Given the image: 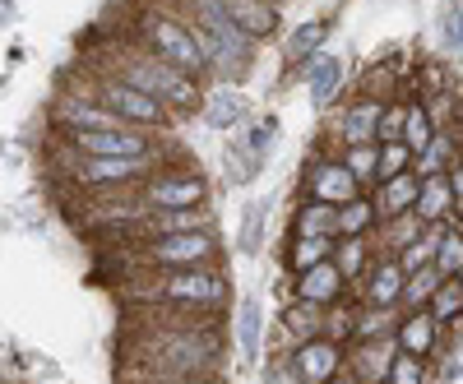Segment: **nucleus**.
I'll list each match as a JSON object with an SVG mask.
<instances>
[{"instance_id": "obj_2", "label": "nucleus", "mask_w": 463, "mask_h": 384, "mask_svg": "<svg viewBox=\"0 0 463 384\" xmlns=\"http://www.w3.org/2000/svg\"><path fill=\"white\" fill-rule=\"evenodd\" d=\"M126 305H195V311H227L232 305V278L222 264H195V268H135L121 283Z\"/></svg>"}, {"instance_id": "obj_8", "label": "nucleus", "mask_w": 463, "mask_h": 384, "mask_svg": "<svg viewBox=\"0 0 463 384\" xmlns=\"http://www.w3.org/2000/svg\"><path fill=\"white\" fill-rule=\"evenodd\" d=\"M148 213H176V209H209V181L195 167H158L148 181L135 185Z\"/></svg>"}, {"instance_id": "obj_3", "label": "nucleus", "mask_w": 463, "mask_h": 384, "mask_svg": "<svg viewBox=\"0 0 463 384\" xmlns=\"http://www.w3.org/2000/svg\"><path fill=\"white\" fill-rule=\"evenodd\" d=\"M111 56H116V61H111V65H98V70H111L116 80H126L130 89L148 93L153 102H163L176 121H181V117H190V111H195V107L204 102L200 84L190 80V74L172 70L167 61H158L153 52H144L139 42H121Z\"/></svg>"}, {"instance_id": "obj_34", "label": "nucleus", "mask_w": 463, "mask_h": 384, "mask_svg": "<svg viewBox=\"0 0 463 384\" xmlns=\"http://www.w3.org/2000/svg\"><path fill=\"white\" fill-rule=\"evenodd\" d=\"M431 268L440 278H458L463 274V232H458V218L445 222V232L436 241V255H431Z\"/></svg>"}, {"instance_id": "obj_1", "label": "nucleus", "mask_w": 463, "mask_h": 384, "mask_svg": "<svg viewBox=\"0 0 463 384\" xmlns=\"http://www.w3.org/2000/svg\"><path fill=\"white\" fill-rule=\"evenodd\" d=\"M222 324L209 329H126V366L135 384L222 375Z\"/></svg>"}, {"instance_id": "obj_25", "label": "nucleus", "mask_w": 463, "mask_h": 384, "mask_svg": "<svg viewBox=\"0 0 463 384\" xmlns=\"http://www.w3.org/2000/svg\"><path fill=\"white\" fill-rule=\"evenodd\" d=\"M371 259H375V241H371V237H334L329 264L338 268V278H343L347 287L362 283V274L371 268Z\"/></svg>"}, {"instance_id": "obj_18", "label": "nucleus", "mask_w": 463, "mask_h": 384, "mask_svg": "<svg viewBox=\"0 0 463 384\" xmlns=\"http://www.w3.org/2000/svg\"><path fill=\"white\" fill-rule=\"evenodd\" d=\"M394 338H371V342H347L343 348V370L353 375L357 384H380L384 370L394 361Z\"/></svg>"}, {"instance_id": "obj_36", "label": "nucleus", "mask_w": 463, "mask_h": 384, "mask_svg": "<svg viewBox=\"0 0 463 384\" xmlns=\"http://www.w3.org/2000/svg\"><path fill=\"white\" fill-rule=\"evenodd\" d=\"M445 278L436 274V268L427 264V268H412V274L403 278V292H399V311H421V305L431 301V292L440 287Z\"/></svg>"}, {"instance_id": "obj_5", "label": "nucleus", "mask_w": 463, "mask_h": 384, "mask_svg": "<svg viewBox=\"0 0 463 384\" xmlns=\"http://www.w3.org/2000/svg\"><path fill=\"white\" fill-rule=\"evenodd\" d=\"M84 93L102 107V111H111V121H121V126H130V130H144V135H167L172 126H176V117L163 107V102H153L148 93H139V89H130L126 80H116L111 70H89V84H84Z\"/></svg>"}, {"instance_id": "obj_41", "label": "nucleus", "mask_w": 463, "mask_h": 384, "mask_svg": "<svg viewBox=\"0 0 463 384\" xmlns=\"http://www.w3.org/2000/svg\"><path fill=\"white\" fill-rule=\"evenodd\" d=\"M237 144L250 153V158H260V163H264L269 153H274V144H279V121H274V117H260V121H250V126H246V135H241Z\"/></svg>"}, {"instance_id": "obj_40", "label": "nucleus", "mask_w": 463, "mask_h": 384, "mask_svg": "<svg viewBox=\"0 0 463 384\" xmlns=\"http://www.w3.org/2000/svg\"><path fill=\"white\" fill-rule=\"evenodd\" d=\"M353 315H357V305H343V301L325 305L320 338H329V342H338V348H347V342H353Z\"/></svg>"}, {"instance_id": "obj_12", "label": "nucleus", "mask_w": 463, "mask_h": 384, "mask_svg": "<svg viewBox=\"0 0 463 384\" xmlns=\"http://www.w3.org/2000/svg\"><path fill=\"white\" fill-rule=\"evenodd\" d=\"M301 84H306V93H311V102L320 111H329L343 98V89H347V61L338 52H316L311 61L301 65Z\"/></svg>"}, {"instance_id": "obj_30", "label": "nucleus", "mask_w": 463, "mask_h": 384, "mask_svg": "<svg viewBox=\"0 0 463 384\" xmlns=\"http://www.w3.org/2000/svg\"><path fill=\"white\" fill-rule=\"evenodd\" d=\"M431 135H436V121H431V111L421 107L417 98H408V107H403V130H399V144H403V148L412 153V158H417V153L431 144Z\"/></svg>"}, {"instance_id": "obj_38", "label": "nucleus", "mask_w": 463, "mask_h": 384, "mask_svg": "<svg viewBox=\"0 0 463 384\" xmlns=\"http://www.w3.org/2000/svg\"><path fill=\"white\" fill-rule=\"evenodd\" d=\"M338 163L347 167V176L357 181L362 195L375 185V144H353V148H338Z\"/></svg>"}, {"instance_id": "obj_44", "label": "nucleus", "mask_w": 463, "mask_h": 384, "mask_svg": "<svg viewBox=\"0 0 463 384\" xmlns=\"http://www.w3.org/2000/svg\"><path fill=\"white\" fill-rule=\"evenodd\" d=\"M260 218H264V200L246 209V227H241V255H260Z\"/></svg>"}, {"instance_id": "obj_14", "label": "nucleus", "mask_w": 463, "mask_h": 384, "mask_svg": "<svg viewBox=\"0 0 463 384\" xmlns=\"http://www.w3.org/2000/svg\"><path fill=\"white\" fill-rule=\"evenodd\" d=\"M288 361H292L301 384H329L343 370V348L329 342V338H306V342H297V348L288 352Z\"/></svg>"}, {"instance_id": "obj_6", "label": "nucleus", "mask_w": 463, "mask_h": 384, "mask_svg": "<svg viewBox=\"0 0 463 384\" xmlns=\"http://www.w3.org/2000/svg\"><path fill=\"white\" fill-rule=\"evenodd\" d=\"M158 167L163 163H148V158H89V153H74L70 144L61 148V158H56V172L74 190H89V195H102V190H135Z\"/></svg>"}, {"instance_id": "obj_10", "label": "nucleus", "mask_w": 463, "mask_h": 384, "mask_svg": "<svg viewBox=\"0 0 463 384\" xmlns=\"http://www.w3.org/2000/svg\"><path fill=\"white\" fill-rule=\"evenodd\" d=\"M301 190H306V200H316V204H334V209L362 195L357 181L347 176V167L338 163V148H334V153H329V148L311 153V163H306V172H301Z\"/></svg>"}, {"instance_id": "obj_37", "label": "nucleus", "mask_w": 463, "mask_h": 384, "mask_svg": "<svg viewBox=\"0 0 463 384\" xmlns=\"http://www.w3.org/2000/svg\"><path fill=\"white\" fill-rule=\"evenodd\" d=\"M292 237H334V204L306 200L292 218Z\"/></svg>"}, {"instance_id": "obj_45", "label": "nucleus", "mask_w": 463, "mask_h": 384, "mask_svg": "<svg viewBox=\"0 0 463 384\" xmlns=\"http://www.w3.org/2000/svg\"><path fill=\"white\" fill-rule=\"evenodd\" d=\"M264 384H301V379H297L292 361L283 352H274V357H269V366H264Z\"/></svg>"}, {"instance_id": "obj_26", "label": "nucleus", "mask_w": 463, "mask_h": 384, "mask_svg": "<svg viewBox=\"0 0 463 384\" xmlns=\"http://www.w3.org/2000/svg\"><path fill=\"white\" fill-rule=\"evenodd\" d=\"M449 167H458V126H440L431 135V144L412 158V172L417 176H440Z\"/></svg>"}, {"instance_id": "obj_31", "label": "nucleus", "mask_w": 463, "mask_h": 384, "mask_svg": "<svg viewBox=\"0 0 463 384\" xmlns=\"http://www.w3.org/2000/svg\"><path fill=\"white\" fill-rule=\"evenodd\" d=\"M204 121H209L213 130H237V126H246V102H241V93H232V89L209 93Z\"/></svg>"}, {"instance_id": "obj_17", "label": "nucleus", "mask_w": 463, "mask_h": 384, "mask_svg": "<svg viewBox=\"0 0 463 384\" xmlns=\"http://www.w3.org/2000/svg\"><path fill=\"white\" fill-rule=\"evenodd\" d=\"M218 5L232 19V28H237L241 37H250L255 47L264 42V37H274L279 33V19H283L279 0H218Z\"/></svg>"}, {"instance_id": "obj_32", "label": "nucleus", "mask_w": 463, "mask_h": 384, "mask_svg": "<svg viewBox=\"0 0 463 384\" xmlns=\"http://www.w3.org/2000/svg\"><path fill=\"white\" fill-rule=\"evenodd\" d=\"M375 227H380V241H375V232H371V241H375V255H399L408 241H417V237H421V222H417L412 213L384 218V222H375Z\"/></svg>"}, {"instance_id": "obj_15", "label": "nucleus", "mask_w": 463, "mask_h": 384, "mask_svg": "<svg viewBox=\"0 0 463 384\" xmlns=\"http://www.w3.org/2000/svg\"><path fill=\"white\" fill-rule=\"evenodd\" d=\"M130 329H209L222 324V311H195V305H126Z\"/></svg>"}, {"instance_id": "obj_23", "label": "nucleus", "mask_w": 463, "mask_h": 384, "mask_svg": "<svg viewBox=\"0 0 463 384\" xmlns=\"http://www.w3.org/2000/svg\"><path fill=\"white\" fill-rule=\"evenodd\" d=\"M371 204H375V218L384 222V218H399V213H412V200H417V172L408 167V172H399V176H384V181H375L371 190Z\"/></svg>"}, {"instance_id": "obj_39", "label": "nucleus", "mask_w": 463, "mask_h": 384, "mask_svg": "<svg viewBox=\"0 0 463 384\" xmlns=\"http://www.w3.org/2000/svg\"><path fill=\"white\" fill-rule=\"evenodd\" d=\"M384 384H436V375H431V361L408 357V352H394L390 370H384Z\"/></svg>"}, {"instance_id": "obj_24", "label": "nucleus", "mask_w": 463, "mask_h": 384, "mask_svg": "<svg viewBox=\"0 0 463 384\" xmlns=\"http://www.w3.org/2000/svg\"><path fill=\"white\" fill-rule=\"evenodd\" d=\"M320 320H325L320 305L288 301V305H283V315H279V352L288 357V352L297 348V342H306V338H320Z\"/></svg>"}, {"instance_id": "obj_48", "label": "nucleus", "mask_w": 463, "mask_h": 384, "mask_svg": "<svg viewBox=\"0 0 463 384\" xmlns=\"http://www.w3.org/2000/svg\"><path fill=\"white\" fill-rule=\"evenodd\" d=\"M0 384H5V379H0Z\"/></svg>"}, {"instance_id": "obj_29", "label": "nucleus", "mask_w": 463, "mask_h": 384, "mask_svg": "<svg viewBox=\"0 0 463 384\" xmlns=\"http://www.w3.org/2000/svg\"><path fill=\"white\" fill-rule=\"evenodd\" d=\"M399 305H357L353 315V342H371V338H394L399 324Z\"/></svg>"}, {"instance_id": "obj_20", "label": "nucleus", "mask_w": 463, "mask_h": 384, "mask_svg": "<svg viewBox=\"0 0 463 384\" xmlns=\"http://www.w3.org/2000/svg\"><path fill=\"white\" fill-rule=\"evenodd\" d=\"M347 296V283L338 278V268L325 259V264H311L301 268V274H292V301H306V305H334Z\"/></svg>"}, {"instance_id": "obj_16", "label": "nucleus", "mask_w": 463, "mask_h": 384, "mask_svg": "<svg viewBox=\"0 0 463 384\" xmlns=\"http://www.w3.org/2000/svg\"><path fill=\"white\" fill-rule=\"evenodd\" d=\"M52 121H56V130L61 135H80V130H107V126H121V121H111V111H102L84 89L74 93V89H65L61 98H56V107H52Z\"/></svg>"}, {"instance_id": "obj_22", "label": "nucleus", "mask_w": 463, "mask_h": 384, "mask_svg": "<svg viewBox=\"0 0 463 384\" xmlns=\"http://www.w3.org/2000/svg\"><path fill=\"white\" fill-rule=\"evenodd\" d=\"M394 348L408 352V357L431 361L436 348H440V324H436L427 311H403L399 324H394Z\"/></svg>"}, {"instance_id": "obj_11", "label": "nucleus", "mask_w": 463, "mask_h": 384, "mask_svg": "<svg viewBox=\"0 0 463 384\" xmlns=\"http://www.w3.org/2000/svg\"><path fill=\"white\" fill-rule=\"evenodd\" d=\"M380 107H384V98H353V102H343V111H334V117H329V139H334L338 148L375 144Z\"/></svg>"}, {"instance_id": "obj_13", "label": "nucleus", "mask_w": 463, "mask_h": 384, "mask_svg": "<svg viewBox=\"0 0 463 384\" xmlns=\"http://www.w3.org/2000/svg\"><path fill=\"white\" fill-rule=\"evenodd\" d=\"M458 209H463V195L454 190L449 172H440V176H417V200H412V218H417L421 227L449 222V218H458Z\"/></svg>"}, {"instance_id": "obj_4", "label": "nucleus", "mask_w": 463, "mask_h": 384, "mask_svg": "<svg viewBox=\"0 0 463 384\" xmlns=\"http://www.w3.org/2000/svg\"><path fill=\"white\" fill-rule=\"evenodd\" d=\"M130 42H139L144 52H153L158 61H167L172 70L190 74L195 84L213 80V74H209V61H204L200 47H195V33L185 28V19H181L172 5H144V10H135Z\"/></svg>"}, {"instance_id": "obj_28", "label": "nucleus", "mask_w": 463, "mask_h": 384, "mask_svg": "<svg viewBox=\"0 0 463 384\" xmlns=\"http://www.w3.org/2000/svg\"><path fill=\"white\" fill-rule=\"evenodd\" d=\"M375 204L371 195H357V200H347L334 209V237H371L375 232Z\"/></svg>"}, {"instance_id": "obj_7", "label": "nucleus", "mask_w": 463, "mask_h": 384, "mask_svg": "<svg viewBox=\"0 0 463 384\" xmlns=\"http://www.w3.org/2000/svg\"><path fill=\"white\" fill-rule=\"evenodd\" d=\"M222 246L218 232H176V237H153V241H130L121 264L130 268H195V264H218Z\"/></svg>"}, {"instance_id": "obj_47", "label": "nucleus", "mask_w": 463, "mask_h": 384, "mask_svg": "<svg viewBox=\"0 0 463 384\" xmlns=\"http://www.w3.org/2000/svg\"><path fill=\"white\" fill-rule=\"evenodd\" d=\"M329 384H357V379H353V375H347V370H338V375H334Z\"/></svg>"}, {"instance_id": "obj_27", "label": "nucleus", "mask_w": 463, "mask_h": 384, "mask_svg": "<svg viewBox=\"0 0 463 384\" xmlns=\"http://www.w3.org/2000/svg\"><path fill=\"white\" fill-rule=\"evenodd\" d=\"M329 33H334V23H329V19H306V23H297V28L288 33V42H283V61H288L292 70H301L316 52H325Z\"/></svg>"}, {"instance_id": "obj_9", "label": "nucleus", "mask_w": 463, "mask_h": 384, "mask_svg": "<svg viewBox=\"0 0 463 384\" xmlns=\"http://www.w3.org/2000/svg\"><path fill=\"white\" fill-rule=\"evenodd\" d=\"M65 144L74 153H89V158H148V163H163V139L144 135V130H130V126L80 130V135H65Z\"/></svg>"}, {"instance_id": "obj_43", "label": "nucleus", "mask_w": 463, "mask_h": 384, "mask_svg": "<svg viewBox=\"0 0 463 384\" xmlns=\"http://www.w3.org/2000/svg\"><path fill=\"white\" fill-rule=\"evenodd\" d=\"M260 167H264V163H260V158H250V153H246L241 144H232V148H227V181H232V185L255 181V176H260Z\"/></svg>"}, {"instance_id": "obj_49", "label": "nucleus", "mask_w": 463, "mask_h": 384, "mask_svg": "<svg viewBox=\"0 0 463 384\" xmlns=\"http://www.w3.org/2000/svg\"><path fill=\"white\" fill-rule=\"evenodd\" d=\"M380 384H384V379H380Z\"/></svg>"}, {"instance_id": "obj_21", "label": "nucleus", "mask_w": 463, "mask_h": 384, "mask_svg": "<svg viewBox=\"0 0 463 384\" xmlns=\"http://www.w3.org/2000/svg\"><path fill=\"white\" fill-rule=\"evenodd\" d=\"M403 278H408V274L399 268V259H394V255H375V259H371V268L362 274V283H357L362 305H399Z\"/></svg>"}, {"instance_id": "obj_33", "label": "nucleus", "mask_w": 463, "mask_h": 384, "mask_svg": "<svg viewBox=\"0 0 463 384\" xmlns=\"http://www.w3.org/2000/svg\"><path fill=\"white\" fill-rule=\"evenodd\" d=\"M421 311H427L440 329H454L458 315H463V283H458V278H445V283L431 292V301L421 305Z\"/></svg>"}, {"instance_id": "obj_19", "label": "nucleus", "mask_w": 463, "mask_h": 384, "mask_svg": "<svg viewBox=\"0 0 463 384\" xmlns=\"http://www.w3.org/2000/svg\"><path fill=\"white\" fill-rule=\"evenodd\" d=\"M264 324H269L264 301L260 296H241L237 301V315H232V342H237V357L246 366H255L260 352H264Z\"/></svg>"}, {"instance_id": "obj_35", "label": "nucleus", "mask_w": 463, "mask_h": 384, "mask_svg": "<svg viewBox=\"0 0 463 384\" xmlns=\"http://www.w3.org/2000/svg\"><path fill=\"white\" fill-rule=\"evenodd\" d=\"M334 255V237H292L288 241V268L292 274H301V268H311V264H325Z\"/></svg>"}, {"instance_id": "obj_42", "label": "nucleus", "mask_w": 463, "mask_h": 384, "mask_svg": "<svg viewBox=\"0 0 463 384\" xmlns=\"http://www.w3.org/2000/svg\"><path fill=\"white\" fill-rule=\"evenodd\" d=\"M412 167V153L399 144V139H390V144H375V181H384V176H399V172H408Z\"/></svg>"}, {"instance_id": "obj_46", "label": "nucleus", "mask_w": 463, "mask_h": 384, "mask_svg": "<svg viewBox=\"0 0 463 384\" xmlns=\"http://www.w3.org/2000/svg\"><path fill=\"white\" fill-rule=\"evenodd\" d=\"M163 384H227L222 375H195V379H163Z\"/></svg>"}]
</instances>
